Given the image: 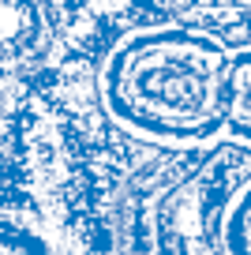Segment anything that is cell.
<instances>
[{"label": "cell", "mask_w": 251, "mask_h": 255, "mask_svg": "<svg viewBox=\"0 0 251 255\" xmlns=\"http://www.w3.org/2000/svg\"><path fill=\"white\" fill-rule=\"evenodd\" d=\"M233 45L176 19H142L94 56V94L113 131L154 154L221 146Z\"/></svg>", "instance_id": "cell-1"}, {"label": "cell", "mask_w": 251, "mask_h": 255, "mask_svg": "<svg viewBox=\"0 0 251 255\" xmlns=\"http://www.w3.org/2000/svg\"><path fill=\"white\" fill-rule=\"evenodd\" d=\"M218 255H251V165L229 180L210 218Z\"/></svg>", "instance_id": "cell-2"}, {"label": "cell", "mask_w": 251, "mask_h": 255, "mask_svg": "<svg viewBox=\"0 0 251 255\" xmlns=\"http://www.w3.org/2000/svg\"><path fill=\"white\" fill-rule=\"evenodd\" d=\"M221 146L251 154V41L233 45V56H229V105Z\"/></svg>", "instance_id": "cell-3"}]
</instances>
